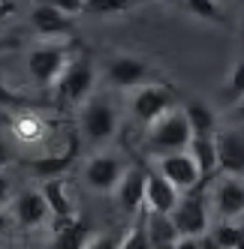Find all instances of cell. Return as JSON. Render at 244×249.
<instances>
[{
    "instance_id": "obj_1",
    "label": "cell",
    "mask_w": 244,
    "mask_h": 249,
    "mask_svg": "<svg viewBox=\"0 0 244 249\" xmlns=\"http://www.w3.org/2000/svg\"><path fill=\"white\" fill-rule=\"evenodd\" d=\"M190 141H193V126L187 120V111L181 108H172L154 126H148V147L160 156L190 150Z\"/></svg>"
},
{
    "instance_id": "obj_2",
    "label": "cell",
    "mask_w": 244,
    "mask_h": 249,
    "mask_svg": "<svg viewBox=\"0 0 244 249\" xmlns=\"http://www.w3.org/2000/svg\"><path fill=\"white\" fill-rule=\"evenodd\" d=\"M73 63L66 54L63 45H37L27 54V75L37 81L40 87H48V84H58L63 69Z\"/></svg>"
},
{
    "instance_id": "obj_25",
    "label": "cell",
    "mask_w": 244,
    "mask_h": 249,
    "mask_svg": "<svg viewBox=\"0 0 244 249\" xmlns=\"http://www.w3.org/2000/svg\"><path fill=\"white\" fill-rule=\"evenodd\" d=\"M42 3H48V6H55L58 12H63V15H79L81 9H88V0H42Z\"/></svg>"
},
{
    "instance_id": "obj_30",
    "label": "cell",
    "mask_w": 244,
    "mask_h": 249,
    "mask_svg": "<svg viewBox=\"0 0 244 249\" xmlns=\"http://www.w3.org/2000/svg\"><path fill=\"white\" fill-rule=\"evenodd\" d=\"M238 114H241V117H244V99H241V102H238Z\"/></svg>"
},
{
    "instance_id": "obj_11",
    "label": "cell",
    "mask_w": 244,
    "mask_h": 249,
    "mask_svg": "<svg viewBox=\"0 0 244 249\" xmlns=\"http://www.w3.org/2000/svg\"><path fill=\"white\" fill-rule=\"evenodd\" d=\"M178 201H181L178 186L172 180H166L160 171H148V198H145V207L151 213H166V216H172L175 207H178Z\"/></svg>"
},
{
    "instance_id": "obj_3",
    "label": "cell",
    "mask_w": 244,
    "mask_h": 249,
    "mask_svg": "<svg viewBox=\"0 0 244 249\" xmlns=\"http://www.w3.org/2000/svg\"><path fill=\"white\" fill-rule=\"evenodd\" d=\"M130 111L136 120L154 126L160 117H166L172 111V90L166 84H142L133 90V99H130Z\"/></svg>"
},
{
    "instance_id": "obj_13",
    "label": "cell",
    "mask_w": 244,
    "mask_h": 249,
    "mask_svg": "<svg viewBox=\"0 0 244 249\" xmlns=\"http://www.w3.org/2000/svg\"><path fill=\"white\" fill-rule=\"evenodd\" d=\"M51 216V207L45 201V195L37 189H27L15 198V219H19L24 228H37Z\"/></svg>"
},
{
    "instance_id": "obj_28",
    "label": "cell",
    "mask_w": 244,
    "mask_h": 249,
    "mask_svg": "<svg viewBox=\"0 0 244 249\" xmlns=\"http://www.w3.org/2000/svg\"><path fill=\"white\" fill-rule=\"evenodd\" d=\"M121 243L124 240H118L115 234H94V240L84 249H121Z\"/></svg>"
},
{
    "instance_id": "obj_15",
    "label": "cell",
    "mask_w": 244,
    "mask_h": 249,
    "mask_svg": "<svg viewBox=\"0 0 244 249\" xmlns=\"http://www.w3.org/2000/svg\"><path fill=\"white\" fill-rule=\"evenodd\" d=\"M190 156L202 174V180H211L220 168V156H217V138L214 135H193L190 141Z\"/></svg>"
},
{
    "instance_id": "obj_20",
    "label": "cell",
    "mask_w": 244,
    "mask_h": 249,
    "mask_svg": "<svg viewBox=\"0 0 244 249\" xmlns=\"http://www.w3.org/2000/svg\"><path fill=\"white\" fill-rule=\"evenodd\" d=\"M187 120L193 126V135H214V111L202 102H190L187 105Z\"/></svg>"
},
{
    "instance_id": "obj_18",
    "label": "cell",
    "mask_w": 244,
    "mask_h": 249,
    "mask_svg": "<svg viewBox=\"0 0 244 249\" xmlns=\"http://www.w3.org/2000/svg\"><path fill=\"white\" fill-rule=\"evenodd\" d=\"M145 222H148V237H151L154 249L157 246H175L181 240L175 219L166 216V213H151V210H145Z\"/></svg>"
},
{
    "instance_id": "obj_27",
    "label": "cell",
    "mask_w": 244,
    "mask_h": 249,
    "mask_svg": "<svg viewBox=\"0 0 244 249\" xmlns=\"http://www.w3.org/2000/svg\"><path fill=\"white\" fill-rule=\"evenodd\" d=\"M229 90H232V96H238V102L244 99V63H238V66L232 69V75H229Z\"/></svg>"
},
{
    "instance_id": "obj_8",
    "label": "cell",
    "mask_w": 244,
    "mask_h": 249,
    "mask_svg": "<svg viewBox=\"0 0 244 249\" xmlns=\"http://www.w3.org/2000/svg\"><path fill=\"white\" fill-rule=\"evenodd\" d=\"M145 198H148V171L145 168H127V174H124V180L118 183V189H115V201H118V207L124 210V213H139L145 207Z\"/></svg>"
},
{
    "instance_id": "obj_5",
    "label": "cell",
    "mask_w": 244,
    "mask_h": 249,
    "mask_svg": "<svg viewBox=\"0 0 244 249\" xmlns=\"http://www.w3.org/2000/svg\"><path fill=\"white\" fill-rule=\"evenodd\" d=\"M157 171H160L166 180L175 183L178 192H193V189H199V183H202V174H199V168H196V162H193V156H190V150L160 156Z\"/></svg>"
},
{
    "instance_id": "obj_21",
    "label": "cell",
    "mask_w": 244,
    "mask_h": 249,
    "mask_svg": "<svg viewBox=\"0 0 244 249\" xmlns=\"http://www.w3.org/2000/svg\"><path fill=\"white\" fill-rule=\"evenodd\" d=\"M73 156H76V141L69 144V150L63 153V156H48V159H37V162H30V168L37 171V174H42V177H55V174H61L69 162H73Z\"/></svg>"
},
{
    "instance_id": "obj_29",
    "label": "cell",
    "mask_w": 244,
    "mask_h": 249,
    "mask_svg": "<svg viewBox=\"0 0 244 249\" xmlns=\"http://www.w3.org/2000/svg\"><path fill=\"white\" fill-rule=\"evenodd\" d=\"M175 249H202V243H199V237H181L175 243Z\"/></svg>"
},
{
    "instance_id": "obj_19",
    "label": "cell",
    "mask_w": 244,
    "mask_h": 249,
    "mask_svg": "<svg viewBox=\"0 0 244 249\" xmlns=\"http://www.w3.org/2000/svg\"><path fill=\"white\" fill-rule=\"evenodd\" d=\"M40 192L45 195V201H48V207H51V216H58V219H73V204H69V195H66L63 180L51 177V180L42 183Z\"/></svg>"
},
{
    "instance_id": "obj_12",
    "label": "cell",
    "mask_w": 244,
    "mask_h": 249,
    "mask_svg": "<svg viewBox=\"0 0 244 249\" xmlns=\"http://www.w3.org/2000/svg\"><path fill=\"white\" fill-rule=\"evenodd\" d=\"M94 240V225L88 219H58L51 249H84Z\"/></svg>"
},
{
    "instance_id": "obj_31",
    "label": "cell",
    "mask_w": 244,
    "mask_h": 249,
    "mask_svg": "<svg viewBox=\"0 0 244 249\" xmlns=\"http://www.w3.org/2000/svg\"><path fill=\"white\" fill-rule=\"evenodd\" d=\"M157 249H175V246H157Z\"/></svg>"
},
{
    "instance_id": "obj_22",
    "label": "cell",
    "mask_w": 244,
    "mask_h": 249,
    "mask_svg": "<svg viewBox=\"0 0 244 249\" xmlns=\"http://www.w3.org/2000/svg\"><path fill=\"white\" fill-rule=\"evenodd\" d=\"M121 249H154L151 237H148V222H145V213H139V222L127 231L124 243H121Z\"/></svg>"
},
{
    "instance_id": "obj_17",
    "label": "cell",
    "mask_w": 244,
    "mask_h": 249,
    "mask_svg": "<svg viewBox=\"0 0 244 249\" xmlns=\"http://www.w3.org/2000/svg\"><path fill=\"white\" fill-rule=\"evenodd\" d=\"M145 75H148V66L142 63V60H133V57H115L112 63H109V81L115 84V87H142V81H145Z\"/></svg>"
},
{
    "instance_id": "obj_10",
    "label": "cell",
    "mask_w": 244,
    "mask_h": 249,
    "mask_svg": "<svg viewBox=\"0 0 244 249\" xmlns=\"http://www.w3.org/2000/svg\"><path fill=\"white\" fill-rule=\"evenodd\" d=\"M214 204H217V213L226 222L244 216V180H238L232 174L220 177L214 183Z\"/></svg>"
},
{
    "instance_id": "obj_26",
    "label": "cell",
    "mask_w": 244,
    "mask_h": 249,
    "mask_svg": "<svg viewBox=\"0 0 244 249\" xmlns=\"http://www.w3.org/2000/svg\"><path fill=\"white\" fill-rule=\"evenodd\" d=\"M184 3L190 6V12H196V15H202V18H217V3L214 0H184Z\"/></svg>"
},
{
    "instance_id": "obj_7",
    "label": "cell",
    "mask_w": 244,
    "mask_h": 249,
    "mask_svg": "<svg viewBox=\"0 0 244 249\" xmlns=\"http://www.w3.org/2000/svg\"><path fill=\"white\" fill-rule=\"evenodd\" d=\"M124 174H127V168L121 165V159L109 156V153H100L84 165V180L97 192H115L118 183L124 180Z\"/></svg>"
},
{
    "instance_id": "obj_4",
    "label": "cell",
    "mask_w": 244,
    "mask_h": 249,
    "mask_svg": "<svg viewBox=\"0 0 244 249\" xmlns=\"http://www.w3.org/2000/svg\"><path fill=\"white\" fill-rule=\"evenodd\" d=\"M91 90H94V66L88 57H76L58 81V96L66 102H84Z\"/></svg>"
},
{
    "instance_id": "obj_23",
    "label": "cell",
    "mask_w": 244,
    "mask_h": 249,
    "mask_svg": "<svg viewBox=\"0 0 244 249\" xmlns=\"http://www.w3.org/2000/svg\"><path fill=\"white\" fill-rule=\"evenodd\" d=\"M214 240L223 249H244V228H238L232 222H223L214 228Z\"/></svg>"
},
{
    "instance_id": "obj_24",
    "label": "cell",
    "mask_w": 244,
    "mask_h": 249,
    "mask_svg": "<svg viewBox=\"0 0 244 249\" xmlns=\"http://www.w3.org/2000/svg\"><path fill=\"white\" fill-rule=\"evenodd\" d=\"M136 3V0H88V9L97 12H124Z\"/></svg>"
},
{
    "instance_id": "obj_14",
    "label": "cell",
    "mask_w": 244,
    "mask_h": 249,
    "mask_svg": "<svg viewBox=\"0 0 244 249\" xmlns=\"http://www.w3.org/2000/svg\"><path fill=\"white\" fill-rule=\"evenodd\" d=\"M30 24H33V30L40 33V36H66L69 33V15H63V12H58L55 6H48V3H40V6H33V12H30Z\"/></svg>"
},
{
    "instance_id": "obj_32",
    "label": "cell",
    "mask_w": 244,
    "mask_h": 249,
    "mask_svg": "<svg viewBox=\"0 0 244 249\" xmlns=\"http://www.w3.org/2000/svg\"><path fill=\"white\" fill-rule=\"evenodd\" d=\"M6 249H19V246H6Z\"/></svg>"
},
{
    "instance_id": "obj_6",
    "label": "cell",
    "mask_w": 244,
    "mask_h": 249,
    "mask_svg": "<svg viewBox=\"0 0 244 249\" xmlns=\"http://www.w3.org/2000/svg\"><path fill=\"white\" fill-rule=\"evenodd\" d=\"M172 219H175L181 237H202L205 228H208V210H205L202 195L196 189L190 195H181V201H178L175 213H172Z\"/></svg>"
},
{
    "instance_id": "obj_9",
    "label": "cell",
    "mask_w": 244,
    "mask_h": 249,
    "mask_svg": "<svg viewBox=\"0 0 244 249\" xmlns=\"http://www.w3.org/2000/svg\"><path fill=\"white\" fill-rule=\"evenodd\" d=\"M81 126H84V135H88L91 141H106V138H112L115 129H118L115 108H112L106 99H91L88 105H84Z\"/></svg>"
},
{
    "instance_id": "obj_16",
    "label": "cell",
    "mask_w": 244,
    "mask_h": 249,
    "mask_svg": "<svg viewBox=\"0 0 244 249\" xmlns=\"http://www.w3.org/2000/svg\"><path fill=\"white\" fill-rule=\"evenodd\" d=\"M217 138V156H220V168L238 174L244 171V132H220Z\"/></svg>"
}]
</instances>
